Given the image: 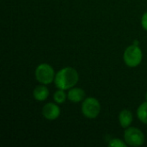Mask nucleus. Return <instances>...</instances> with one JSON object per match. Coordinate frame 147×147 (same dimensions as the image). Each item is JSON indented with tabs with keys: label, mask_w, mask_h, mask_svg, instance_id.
Wrapping results in <instances>:
<instances>
[{
	"label": "nucleus",
	"mask_w": 147,
	"mask_h": 147,
	"mask_svg": "<svg viewBox=\"0 0 147 147\" xmlns=\"http://www.w3.org/2000/svg\"><path fill=\"white\" fill-rule=\"evenodd\" d=\"M79 80V75L76 69L65 67L60 69L55 75L54 84L58 89L67 90L74 87Z\"/></svg>",
	"instance_id": "1"
},
{
	"label": "nucleus",
	"mask_w": 147,
	"mask_h": 147,
	"mask_svg": "<svg viewBox=\"0 0 147 147\" xmlns=\"http://www.w3.org/2000/svg\"><path fill=\"white\" fill-rule=\"evenodd\" d=\"M143 59L142 50L139 46L131 45L126 48L123 53V59L125 64L131 68L137 67L140 65Z\"/></svg>",
	"instance_id": "2"
},
{
	"label": "nucleus",
	"mask_w": 147,
	"mask_h": 147,
	"mask_svg": "<svg viewBox=\"0 0 147 147\" xmlns=\"http://www.w3.org/2000/svg\"><path fill=\"white\" fill-rule=\"evenodd\" d=\"M34 75H35L36 80L40 84L47 85L54 82L56 74H55L53 68L49 64L42 63V64H40L36 67Z\"/></svg>",
	"instance_id": "3"
},
{
	"label": "nucleus",
	"mask_w": 147,
	"mask_h": 147,
	"mask_svg": "<svg viewBox=\"0 0 147 147\" xmlns=\"http://www.w3.org/2000/svg\"><path fill=\"white\" fill-rule=\"evenodd\" d=\"M81 110L86 118L95 119L101 112V104L96 98L87 97L83 101Z\"/></svg>",
	"instance_id": "4"
},
{
	"label": "nucleus",
	"mask_w": 147,
	"mask_h": 147,
	"mask_svg": "<svg viewBox=\"0 0 147 147\" xmlns=\"http://www.w3.org/2000/svg\"><path fill=\"white\" fill-rule=\"evenodd\" d=\"M124 141L130 146H140L145 143V135L140 129L129 127L124 133Z\"/></svg>",
	"instance_id": "5"
},
{
	"label": "nucleus",
	"mask_w": 147,
	"mask_h": 147,
	"mask_svg": "<svg viewBox=\"0 0 147 147\" xmlns=\"http://www.w3.org/2000/svg\"><path fill=\"white\" fill-rule=\"evenodd\" d=\"M41 113L44 118H46L47 120L54 121L59 117L61 110H60V108L58 106V103L48 102L43 106Z\"/></svg>",
	"instance_id": "6"
},
{
	"label": "nucleus",
	"mask_w": 147,
	"mask_h": 147,
	"mask_svg": "<svg viewBox=\"0 0 147 147\" xmlns=\"http://www.w3.org/2000/svg\"><path fill=\"white\" fill-rule=\"evenodd\" d=\"M67 99L72 102H80L85 99V92L81 88L72 87L67 93Z\"/></svg>",
	"instance_id": "7"
},
{
	"label": "nucleus",
	"mask_w": 147,
	"mask_h": 147,
	"mask_svg": "<svg viewBox=\"0 0 147 147\" xmlns=\"http://www.w3.org/2000/svg\"><path fill=\"white\" fill-rule=\"evenodd\" d=\"M49 96V90L45 84L38 85L34 88L33 91V96L34 100L38 102H44L47 99Z\"/></svg>",
	"instance_id": "8"
},
{
	"label": "nucleus",
	"mask_w": 147,
	"mask_h": 147,
	"mask_svg": "<svg viewBox=\"0 0 147 147\" xmlns=\"http://www.w3.org/2000/svg\"><path fill=\"white\" fill-rule=\"evenodd\" d=\"M119 122L122 128H127L133 122V114L128 109H123L119 114Z\"/></svg>",
	"instance_id": "9"
},
{
	"label": "nucleus",
	"mask_w": 147,
	"mask_h": 147,
	"mask_svg": "<svg viewBox=\"0 0 147 147\" xmlns=\"http://www.w3.org/2000/svg\"><path fill=\"white\" fill-rule=\"evenodd\" d=\"M137 116L139 120L147 125V102L141 103L137 109Z\"/></svg>",
	"instance_id": "10"
},
{
	"label": "nucleus",
	"mask_w": 147,
	"mask_h": 147,
	"mask_svg": "<svg viewBox=\"0 0 147 147\" xmlns=\"http://www.w3.org/2000/svg\"><path fill=\"white\" fill-rule=\"evenodd\" d=\"M67 99V95L65 94L64 90L59 89L57 91L54 92L53 94V100L56 103L58 104H61L64 103L65 102V100Z\"/></svg>",
	"instance_id": "11"
},
{
	"label": "nucleus",
	"mask_w": 147,
	"mask_h": 147,
	"mask_svg": "<svg viewBox=\"0 0 147 147\" xmlns=\"http://www.w3.org/2000/svg\"><path fill=\"white\" fill-rule=\"evenodd\" d=\"M109 146L114 147H127V143L125 141H122L120 139H112L109 143Z\"/></svg>",
	"instance_id": "12"
},
{
	"label": "nucleus",
	"mask_w": 147,
	"mask_h": 147,
	"mask_svg": "<svg viewBox=\"0 0 147 147\" xmlns=\"http://www.w3.org/2000/svg\"><path fill=\"white\" fill-rule=\"evenodd\" d=\"M141 26L142 28L147 31V11L142 16L141 18Z\"/></svg>",
	"instance_id": "13"
},
{
	"label": "nucleus",
	"mask_w": 147,
	"mask_h": 147,
	"mask_svg": "<svg viewBox=\"0 0 147 147\" xmlns=\"http://www.w3.org/2000/svg\"><path fill=\"white\" fill-rule=\"evenodd\" d=\"M146 102H147V93L146 94Z\"/></svg>",
	"instance_id": "14"
}]
</instances>
